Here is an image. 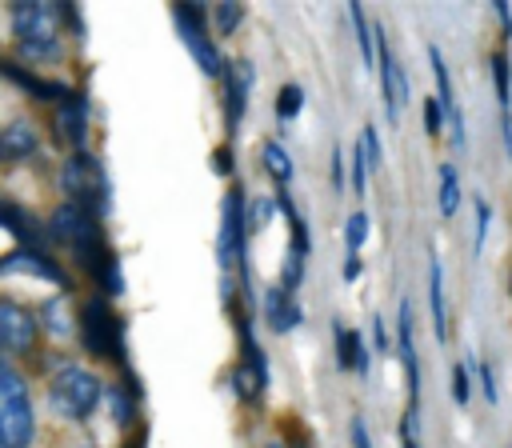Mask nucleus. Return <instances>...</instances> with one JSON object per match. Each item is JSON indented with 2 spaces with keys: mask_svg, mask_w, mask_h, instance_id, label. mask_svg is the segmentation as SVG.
<instances>
[{
  "mask_svg": "<svg viewBox=\"0 0 512 448\" xmlns=\"http://www.w3.org/2000/svg\"><path fill=\"white\" fill-rule=\"evenodd\" d=\"M12 36L24 64H52L60 60V20L64 4H12Z\"/></svg>",
  "mask_w": 512,
  "mask_h": 448,
  "instance_id": "2",
  "label": "nucleus"
},
{
  "mask_svg": "<svg viewBox=\"0 0 512 448\" xmlns=\"http://www.w3.org/2000/svg\"><path fill=\"white\" fill-rule=\"evenodd\" d=\"M364 240H368V212H352L348 224H344V248H348V256H360Z\"/></svg>",
  "mask_w": 512,
  "mask_h": 448,
  "instance_id": "24",
  "label": "nucleus"
},
{
  "mask_svg": "<svg viewBox=\"0 0 512 448\" xmlns=\"http://www.w3.org/2000/svg\"><path fill=\"white\" fill-rule=\"evenodd\" d=\"M332 188H336V192L344 188V152H340V148L332 152Z\"/></svg>",
  "mask_w": 512,
  "mask_h": 448,
  "instance_id": "35",
  "label": "nucleus"
},
{
  "mask_svg": "<svg viewBox=\"0 0 512 448\" xmlns=\"http://www.w3.org/2000/svg\"><path fill=\"white\" fill-rule=\"evenodd\" d=\"M352 192H356V196L368 192V160H364V148H360V144L352 148Z\"/></svg>",
  "mask_w": 512,
  "mask_h": 448,
  "instance_id": "29",
  "label": "nucleus"
},
{
  "mask_svg": "<svg viewBox=\"0 0 512 448\" xmlns=\"http://www.w3.org/2000/svg\"><path fill=\"white\" fill-rule=\"evenodd\" d=\"M8 272H32V276H44V280L68 288V272L44 248H20V252H12L8 260H0V276H8Z\"/></svg>",
  "mask_w": 512,
  "mask_h": 448,
  "instance_id": "14",
  "label": "nucleus"
},
{
  "mask_svg": "<svg viewBox=\"0 0 512 448\" xmlns=\"http://www.w3.org/2000/svg\"><path fill=\"white\" fill-rule=\"evenodd\" d=\"M372 40H376V64H380L384 112H388V120H396V116H400V104L408 100V80H404V68L396 64V56H392V48H388V36H384V28H380V24L372 28Z\"/></svg>",
  "mask_w": 512,
  "mask_h": 448,
  "instance_id": "10",
  "label": "nucleus"
},
{
  "mask_svg": "<svg viewBox=\"0 0 512 448\" xmlns=\"http://www.w3.org/2000/svg\"><path fill=\"white\" fill-rule=\"evenodd\" d=\"M272 212H276L272 200H256L252 208H244V232H264L268 220H272Z\"/></svg>",
  "mask_w": 512,
  "mask_h": 448,
  "instance_id": "26",
  "label": "nucleus"
},
{
  "mask_svg": "<svg viewBox=\"0 0 512 448\" xmlns=\"http://www.w3.org/2000/svg\"><path fill=\"white\" fill-rule=\"evenodd\" d=\"M56 136H60V144L84 152V140H88V104H84V96L68 92L60 100V108H56Z\"/></svg>",
  "mask_w": 512,
  "mask_h": 448,
  "instance_id": "13",
  "label": "nucleus"
},
{
  "mask_svg": "<svg viewBox=\"0 0 512 448\" xmlns=\"http://www.w3.org/2000/svg\"><path fill=\"white\" fill-rule=\"evenodd\" d=\"M352 444L356 448H372V436H368V428H364L360 416H352Z\"/></svg>",
  "mask_w": 512,
  "mask_h": 448,
  "instance_id": "34",
  "label": "nucleus"
},
{
  "mask_svg": "<svg viewBox=\"0 0 512 448\" xmlns=\"http://www.w3.org/2000/svg\"><path fill=\"white\" fill-rule=\"evenodd\" d=\"M424 132H428V136H440V132H444V112H440L436 96L424 100Z\"/></svg>",
  "mask_w": 512,
  "mask_h": 448,
  "instance_id": "32",
  "label": "nucleus"
},
{
  "mask_svg": "<svg viewBox=\"0 0 512 448\" xmlns=\"http://www.w3.org/2000/svg\"><path fill=\"white\" fill-rule=\"evenodd\" d=\"M48 232H52V240H56L96 284H104L108 296H116V292L124 288V284H120V264H116V256H112V248H108V240H104V232H100V220H96L92 212H84V208H76V204L68 200V204H60V208L52 212Z\"/></svg>",
  "mask_w": 512,
  "mask_h": 448,
  "instance_id": "1",
  "label": "nucleus"
},
{
  "mask_svg": "<svg viewBox=\"0 0 512 448\" xmlns=\"http://www.w3.org/2000/svg\"><path fill=\"white\" fill-rule=\"evenodd\" d=\"M372 336H376V352H388V336H384V320H372Z\"/></svg>",
  "mask_w": 512,
  "mask_h": 448,
  "instance_id": "37",
  "label": "nucleus"
},
{
  "mask_svg": "<svg viewBox=\"0 0 512 448\" xmlns=\"http://www.w3.org/2000/svg\"><path fill=\"white\" fill-rule=\"evenodd\" d=\"M456 208H460V176L452 164H440V216L448 220L456 216Z\"/></svg>",
  "mask_w": 512,
  "mask_h": 448,
  "instance_id": "20",
  "label": "nucleus"
},
{
  "mask_svg": "<svg viewBox=\"0 0 512 448\" xmlns=\"http://www.w3.org/2000/svg\"><path fill=\"white\" fill-rule=\"evenodd\" d=\"M268 448H284V444H280V440H272V444H268Z\"/></svg>",
  "mask_w": 512,
  "mask_h": 448,
  "instance_id": "39",
  "label": "nucleus"
},
{
  "mask_svg": "<svg viewBox=\"0 0 512 448\" xmlns=\"http://www.w3.org/2000/svg\"><path fill=\"white\" fill-rule=\"evenodd\" d=\"M396 348H400L404 376H408V408H416V412H420V360H416V344H412V304H408V300H400Z\"/></svg>",
  "mask_w": 512,
  "mask_h": 448,
  "instance_id": "12",
  "label": "nucleus"
},
{
  "mask_svg": "<svg viewBox=\"0 0 512 448\" xmlns=\"http://www.w3.org/2000/svg\"><path fill=\"white\" fill-rule=\"evenodd\" d=\"M252 80H256V72H252V64L244 56L224 60V116H228V132H236L240 120H244V104H248Z\"/></svg>",
  "mask_w": 512,
  "mask_h": 448,
  "instance_id": "11",
  "label": "nucleus"
},
{
  "mask_svg": "<svg viewBox=\"0 0 512 448\" xmlns=\"http://www.w3.org/2000/svg\"><path fill=\"white\" fill-rule=\"evenodd\" d=\"M100 396H104L100 376L88 372V368H80V364H64V368L52 376V384H48V404H52V412H56L60 420H76V424L96 412Z\"/></svg>",
  "mask_w": 512,
  "mask_h": 448,
  "instance_id": "4",
  "label": "nucleus"
},
{
  "mask_svg": "<svg viewBox=\"0 0 512 448\" xmlns=\"http://www.w3.org/2000/svg\"><path fill=\"white\" fill-rule=\"evenodd\" d=\"M496 16H500V24H504V28H500V32H504V40H512V8H508L504 0L496 4Z\"/></svg>",
  "mask_w": 512,
  "mask_h": 448,
  "instance_id": "36",
  "label": "nucleus"
},
{
  "mask_svg": "<svg viewBox=\"0 0 512 448\" xmlns=\"http://www.w3.org/2000/svg\"><path fill=\"white\" fill-rule=\"evenodd\" d=\"M428 304H432V328L436 340H448V308H444V272H440V256H428Z\"/></svg>",
  "mask_w": 512,
  "mask_h": 448,
  "instance_id": "17",
  "label": "nucleus"
},
{
  "mask_svg": "<svg viewBox=\"0 0 512 448\" xmlns=\"http://www.w3.org/2000/svg\"><path fill=\"white\" fill-rule=\"evenodd\" d=\"M244 192L232 188L224 196V208H220V236H216V260L224 268V276L232 268H240V280L248 288V260H244Z\"/></svg>",
  "mask_w": 512,
  "mask_h": 448,
  "instance_id": "7",
  "label": "nucleus"
},
{
  "mask_svg": "<svg viewBox=\"0 0 512 448\" xmlns=\"http://www.w3.org/2000/svg\"><path fill=\"white\" fill-rule=\"evenodd\" d=\"M0 72L12 80V84H20L28 96H40V100H64L72 88H64L60 80H44V76H36V72H28V68H20V64H0Z\"/></svg>",
  "mask_w": 512,
  "mask_h": 448,
  "instance_id": "16",
  "label": "nucleus"
},
{
  "mask_svg": "<svg viewBox=\"0 0 512 448\" xmlns=\"http://www.w3.org/2000/svg\"><path fill=\"white\" fill-rule=\"evenodd\" d=\"M36 440V412L28 384L0 356V448H28Z\"/></svg>",
  "mask_w": 512,
  "mask_h": 448,
  "instance_id": "3",
  "label": "nucleus"
},
{
  "mask_svg": "<svg viewBox=\"0 0 512 448\" xmlns=\"http://www.w3.org/2000/svg\"><path fill=\"white\" fill-rule=\"evenodd\" d=\"M124 392H128V384H116V388L108 392L116 424H132V420H136V400H132V396H124Z\"/></svg>",
  "mask_w": 512,
  "mask_h": 448,
  "instance_id": "25",
  "label": "nucleus"
},
{
  "mask_svg": "<svg viewBox=\"0 0 512 448\" xmlns=\"http://www.w3.org/2000/svg\"><path fill=\"white\" fill-rule=\"evenodd\" d=\"M60 184H64V192L72 196V204H76V208H84V212H92L96 220H100V216L108 212V204H112L108 176H104L100 160H96V156H88V152H72V156L64 160Z\"/></svg>",
  "mask_w": 512,
  "mask_h": 448,
  "instance_id": "5",
  "label": "nucleus"
},
{
  "mask_svg": "<svg viewBox=\"0 0 512 448\" xmlns=\"http://www.w3.org/2000/svg\"><path fill=\"white\" fill-rule=\"evenodd\" d=\"M264 316H268V328L288 332V328L300 324V304H296V296H288L280 288H268L264 292Z\"/></svg>",
  "mask_w": 512,
  "mask_h": 448,
  "instance_id": "18",
  "label": "nucleus"
},
{
  "mask_svg": "<svg viewBox=\"0 0 512 448\" xmlns=\"http://www.w3.org/2000/svg\"><path fill=\"white\" fill-rule=\"evenodd\" d=\"M476 372H480V384H484L488 404H496V376H492V364H488V360H480V364H476Z\"/></svg>",
  "mask_w": 512,
  "mask_h": 448,
  "instance_id": "33",
  "label": "nucleus"
},
{
  "mask_svg": "<svg viewBox=\"0 0 512 448\" xmlns=\"http://www.w3.org/2000/svg\"><path fill=\"white\" fill-rule=\"evenodd\" d=\"M360 148H364V160H368V168H380L384 152H380V136H376V128H372V124L360 132Z\"/></svg>",
  "mask_w": 512,
  "mask_h": 448,
  "instance_id": "30",
  "label": "nucleus"
},
{
  "mask_svg": "<svg viewBox=\"0 0 512 448\" xmlns=\"http://www.w3.org/2000/svg\"><path fill=\"white\" fill-rule=\"evenodd\" d=\"M264 168H268V176H272L280 188L292 180V160H288V152H284L276 140H268V144H264Z\"/></svg>",
  "mask_w": 512,
  "mask_h": 448,
  "instance_id": "22",
  "label": "nucleus"
},
{
  "mask_svg": "<svg viewBox=\"0 0 512 448\" xmlns=\"http://www.w3.org/2000/svg\"><path fill=\"white\" fill-rule=\"evenodd\" d=\"M80 340L96 360L124 364V320L108 308L104 296L84 300V308H80Z\"/></svg>",
  "mask_w": 512,
  "mask_h": 448,
  "instance_id": "6",
  "label": "nucleus"
},
{
  "mask_svg": "<svg viewBox=\"0 0 512 448\" xmlns=\"http://www.w3.org/2000/svg\"><path fill=\"white\" fill-rule=\"evenodd\" d=\"M36 148H40V140H36V128L28 120H12L0 128V164L28 160V156H36Z\"/></svg>",
  "mask_w": 512,
  "mask_h": 448,
  "instance_id": "15",
  "label": "nucleus"
},
{
  "mask_svg": "<svg viewBox=\"0 0 512 448\" xmlns=\"http://www.w3.org/2000/svg\"><path fill=\"white\" fill-rule=\"evenodd\" d=\"M172 16H176V28H180V40H184V48L192 52V60L200 64V72L204 76H224V60H220V48L208 40V32L200 28V16H204V8H188V4H176L172 8Z\"/></svg>",
  "mask_w": 512,
  "mask_h": 448,
  "instance_id": "8",
  "label": "nucleus"
},
{
  "mask_svg": "<svg viewBox=\"0 0 512 448\" xmlns=\"http://www.w3.org/2000/svg\"><path fill=\"white\" fill-rule=\"evenodd\" d=\"M212 20H216V28L228 36V32H236V24L244 20V4H216V8H212Z\"/></svg>",
  "mask_w": 512,
  "mask_h": 448,
  "instance_id": "27",
  "label": "nucleus"
},
{
  "mask_svg": "<svg viewBox=\"0 0 512 448\" xmlns=\"http://www.w3.org/2000/svg\"><path fill=\"white\" fill-rule=\"evenodd\" d=\"M468 396H472V376H468L464 364H456L452 368V400L456 404H468Z\"/></svg>",
  "mask_w": 512,
  "mask_h": 448,
  "instance_id": "31",
  "label": "nucleus"
},
{
  "mask_svg": "<svg viewBox=\"0 0 512 448\" xmlns=\"http://www.w3.org/2000/svg\"><path fill=\"white\" fill-rule=\"evenodd\" d=\"M492 84H496V100L504 108V116L512 112V64L508 52H492Z\"/></svg>",
  "mask_w": 512,
  "mask_h": 448,
  "instance_id": "19",
  "label": "nucleus"
},
{
  "mask_svg": "<svg viewBox=\"0 0 512 448\" xmlns=\"http://www.w3.org/2000/svg\"><path fill=\"white\" fill-rule=\"evenodd\" d=\"M300 108H304V88L300 84H284L280 96H276V120L288 124V120H296Z\"/></svg>",
  "mask_w": 512,
  "mask_h": 448,
  "instance_id": "23",
  "label": "nucleus"
},
{
  "mask_svg": "<svg viewBox=\"0 0 512 448\" xmlns=\"http://www.w3.org/2000/svg\"><path fill=\"white\" fill-rule=\"evenodd\" d=\"M36 332H40L36 316H32L24 304H16V300L0 296V356H20V352H32Z\"/></svg>",
  "mask_w": 512,
  "mask_h": 448,
  "instance_id": "9",
  "label": "nucleus"
},
{
  "mask_svg": "<svg viewBox=\"0 0 512 448\" xmlns=\"http://www.w3.org/2000/svg\"><path fill=\"white\" fill-rule=\"evenodd\" d=\"M348 16H352L356 40H360V60H364V68H372V64H376V40H372V28H368V20H364V8H360V4H348Z\"/></svg>",
  "mask_w": 512,
  "mask_h": 448,
  "instance_id": "21",
  "label": "nucleus"
},
{
  "mask_svg": "<svg viewBox=\"0 0 512 448\" xmlns=\"http://www.w3.org/2000/svg\"><path fill=\"white\" fill-rule=\"evenodd\" d=\"M356 276H360V256H348V260H344V280L352 284Z\"/></svg>",
  "mask_w": 512,
  "mask_h": 448,
  "instance_id": "38",
  "label": "nucleus"
},
{
  "mask_svg": "<svg viewBox=\"0 0 512 448\" xmlns=\"http://www.w3.org/2000/svg\"><path fill=\"white\" fill-rule=\"evenodd\" d=\"M132 448H144V444H140V440H136V444H132Z\"/></svg>",
  "mask_w": 512,
  "mask_h": 448,
  "instance_id": "40",
  "label": "nucleus"
},
{
  "mask_svg": "<svg viewBox=\"0 0 512 448\" xmlns=\"http://www.w3.org/2000/svg\"><path fill=\"white\" fill-rule=\"evenodd\" d=\"M488 224H492V208H488V200H480V196H476V240H472V256H480V252H484Z\"/></svg>",
  "mask_w": 512,
  "mask_h": 448,
  "instance_id": "28",
  "label": "nucleus"
}]
</instances>
